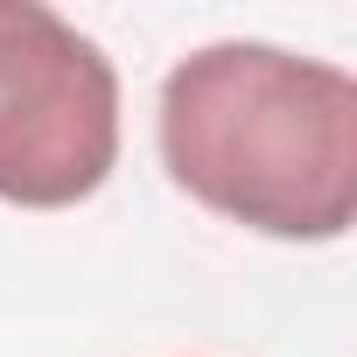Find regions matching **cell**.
I'll list each match as a JSON object with an SVG mask.
<instances>
[{"mask_svg":"<svg viewBox=\"0 0 357 357\" xmlns=\"http://www.w3.org/2000/svg\"><path fill=\"white\" fill-rule=\"evenodd\" d=\"M154 147L204 211L329 245L357 218V77L280 43H204L161 77Z\"/></svg>","mask_w":357,"mask_h":357,"instance_id":"1","label":"cell"},{"mask_svg":"<svg viewBox=\"0 0 357 357\" xmlns=\"http://www.w3.org/2000/svg\"><path fill=\"white\" fill-rule=\"evenodd\" d=\"M119 161V70L43 0H0V204L70 211Z\"/></svg>","mask_w":357,"mask_h":357,"instance_id":"2","label":"cell"}]
</instances>
